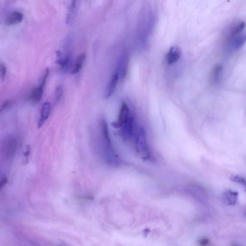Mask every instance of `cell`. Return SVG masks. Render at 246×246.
<instances>
[{
    "mask_svg": "<svg viewBox=\"0 0 246 246\" xmlns=\"http://www.w3.org/2000/svg\"><path fill=\"white\" fill-rule=\"evenodd\" d=\"M135 143L137 150L142 158L148 159L150 158V153L147 144L146 134L143 128H139L136 133Z\"/></svg>",
    "mask_w": 246,
    "mask_h": 246,
    "instance_id": "obj_1",
    "label": "cell"
},
{
    "mask_svg": "<svg viewBox=\"0 0 246 246\" xmlns=\"http://www.w3.org/2000/svg\"><path fill=\"white\" fill-rule=\"evenodd\" d=\"M49 69L47 68L46 69L43 77L41 79V82L38 87L34 89L30 94L29 98L31 101L34 102H39L41 100L43 96L44 88L45 86L46 82L49 74Z\"/></svg>",
    "mask_w": 246,
    "mask_h": 246,
    "instance_id": "obj_2",
    "label": "cell"
},
{
    "mask_svg": "<svg viewBox=\"0 0 246 246\" xmlns=\"http://www.w3.org/2000/svg\"><path fill=\"white\" fill-rule=\"evenodd\" d=\"M129 108L126 102H123L120 109L118 119L117 122L111 124L112 126L115 128L121 127L127 121L130 117Z\"/></svg>",
    "mask_w": 246,
    "mask_h": 246,
    "instance_id": "obj_3",
    "label": "cell"
},
{
    "mask_svg": "<svg viewBox=\"0 0 246 246\" xmlns=\"http://www.w3.org/2000/svg\"><path fill=\"white\" fill-rule=\"evenodd\" d=\"M134 117L132 115H130L129 119L121 126L122 136L126 141L129 140L132 138L133 134Z\"/></svg>",
    "mask_w": 246,
    "mask_h": 246,
    "instance_id": "obj_4",
    "label": "cell"
},
{
    "mask_svg": "<svg viewBox=\"0 0 246 246\" xmlns=\"http://www.w3.org/2000/svg\"><path fill=\"white\" fill-rule=\"evenodd\" d=\"M181 50L177 46H174L170 49L166 54V60L168 65H172L175 64L180 59L181 56Z\"/></svg>",
    "mask_w": 246,
    "mask_h": 246,
    "instance_id": "obj_5",
    "label": "cell"
},
{
    "mask_svg": "<svg viewBox=\"0 0 246 246\" xmlns=\"http://www.w3.org/2000/svg\"><path fill=\"white\" fill-rule=\"evenodd\" d=\"M129 65V58L126 53H123L120 56L118 61L117 71L119 77L123 78L126 76Z\"/></svg>",
    "mask_w": 246,
    "mask_h": 246,
    "instance_id": "obj_6",
    "label": "cell"
},
{
    "mask_svg": "<svg viewBox=\"0 0 246 246\" xmlns=\"http://www.w3.org/2000/svg\"><path fill=\"white\" fill-rule=\"evenodd\" d=\"M228 37L230 46L234 49H238L241 47L246 41L245 34L242 32L228 36Z\"/></svg>",
    "mask_w": 246,
    "mask_h": 246,
    "instance_id": "obj_7",
    "label": "cell"
},
{
    "mask_svg": "<svg viewBox=\"0 0 246 246\" xmlns=\"http://www.w3.org/2000/svg\"><path fill=\"white\" fill-rule=\"evenodd\" d=\"M51 106L49 102H45L41 108V117L38 123V128L40 129L48 119L50 114Z\"/></svg>",
    "mask_w": 246,
    "mask_h": 246,
    "instance_id": "obj_8",
    "label": "cell"
},
{
    "mask_svg": "<svg viewBox=\"0 0 246 246\" xmlns=\"http://www.w3.org/2000/svg\"><path fill=\"white\" fill-rule=\"evenodd\" d=\"M119 74L117 71L113 74L110 80L108 83L106 91L105 93V98L106 99L111 97L117 88L118 81L119 79Z\"/></svg>",
    "mask_w": 246,
    "mask_h": 246,
    "instance_id": "obj_9",
    "label": "cell"
},
{
    "mask_svg": "<svg viewBox=\"0 0 246 246\" xmlns=\"http://www.w3.org/2000/svg\"><path fill=\"white\" fill-rule=\"evenodd\" d=\"M23 19V15L18 11H14L8 14L6 19L8 25H15L21 23Z\"/></svg>",
    "mask_w": 246,
    "mask_h": 246,
    "instance_id": "obj_10",
    "label": "cell"
},
{
    "mask_svg": "<svg viewBox=\"0 0 246 246\" xmlns=\"http://www.w3.org/2000/svg\"><path fill=\"white\" fill-rule=\"evenodd\" d=\"M223 199L226 204L234 205L238 199V193L232 190H228L223 194Z\"/></svg>",
    "mask_w": 246,
    "mask_h": 246,
    "instance_id": "obj_11",
    "label": "cell"
},
{
    "mask_svg": "<svg viewBox=\"0 0 246 246\" xmlns=\"http://www.w3.org/2000/svg\"><path fill=\"white\" fill-rule=\"evenodd\" d=\"M77 3V0H67V14L65 20L67 24L69 23L73 18Z\"/></svg>",
    "mask_w": 246,
    "mask_h": 246,
    "instance_id": "obj_12",
    "label": "cell"
},
{
    "mask_svg": "<svg viewBox=\"0 0 246 246\" xmlns=\"http://www.w3.org/2000/svg\"><path fill=\"white\" fill-rule=\"evenodd\" d=\"M86 55L85 53H82L78 56L76 59V62H74L73 69L71 70L70 73L71 74H76L80 71L83 66L85 60Z\"/></svg>",
    "mask_w": 246,
    "mask_h": 246,
    "instance_id": "obj_13",
    "label": "cell"
},
{
    "mask_svg": "<svg viewBox=\"0 0 246 246\" xmlns=\"http://www.w3.org/2000/svg\"><path fill=\"white\" fill-rule=\"evenodd\" d=\"M63 95V89L61 86H58L55 90V101L56 103L58 102L61 100Z\"/></svg>",
    "mask_w": 246,
    "mask_h": 246,
    "instance_id": "obj_14",
    "label": "cell"
},
{
    "mask_svg": "<svg viewBox=\"0 0 246 246\" xmlns=\"http://www.w3.org/2000/svg\"><path fill=\"white\" fill-rule=\"evenodd\" d=\"M6 67L3 62H0V80L3 82L6 74Z\"/></svg>",
    "mask_w": 246,
    "mask_h": 246,
    "instance_id": "obj_15",
    "label": "cell"
},
{
    "mask_svg": "<svg viewBox=\"0 0 246 246\" xmlns=\"http://www.w3.org/2000/svg\"><path fill=\"white\" fill-rule=\"evenodd\" d=\"M231 179L233 182L237 183H239V184H241V185H243L244 186H245V184H246L245 178L242 177H240L239 175H235L234 177H232Z\"/></svg>",
    "mask_w": 246,
    "mask_h": 246,
    "instance_id": "obj_16",
    "label": "cell"
},
{
    "mask_svg": "<svg viewBox=\"0 0 246 246\" xmlns=\"http://www.w3.org/2000/svg\"><path fill=\"white\" fill-rule=\"evenodd\" d=\"M11 101L9 100H6L4 101L0 105V113H2L4 110L6 109L10 105Z\"/></svg>",
    "mask_w": 246,
    "mask_h": 246,
    "instance_id": "obj_17",
    "label": "cell"
},
{
    "mask_svg": "<svg viewBox=\"0 0 246 246\" xmlns=\"http://www.w3.org/2000/svg\"><path fill=\"white\" fill-rule=\"evenodd\" d=\"M199 245H202V246H205V245H208L209 243V240L207 238H203L202 239H199L198 241Z\"/></svg>",
    "mask_w": 246,
    "mask_h": 246,
    "instance_id": "obj_18",
    "label": "cell"
},
{
    "mask_svg": "<svg viewBox=\"0 0 246 246\" xmlns=\"http://www.w3.org/2000/svg\"><path fill=\"white\" fill-rule=\"evenodd\" d=\"M7 178H3L0 181V189H1L5 184L7 183Z\"/></svg>",
    "mask_w": 246,
    "mask_h": 246,
    "instance_id": "obj_19",
    "label": "cell"
},
{
    "mask_svg": "<svg viewBox=\"0 0 246 246\" xmlns=\"http://www.w3.org/2000/svg\"><path fill=\"white\" fill-rule=\"evenodd\" d=\"M30 152V147L29 145H28L26 146V151L24 153V156H26V157H28L29 155Z\"/></svg>",
    "mask_w": 246,
    "mask_h": 246,
    "instance_id": "obj_20",
    "label": "cell"
}]
</instances>
